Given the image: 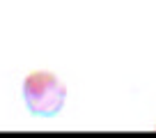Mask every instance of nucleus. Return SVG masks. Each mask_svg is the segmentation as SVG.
I'll return each instance as SVG.
<instances>
[{
	"label": "nucleus",
	"instance_id": "1",
	"mask_svg": "<svg viewBox=\"0 0 156 138\" xmlns=\"http://www.w3.org/2000/svg\"><path fill=\"white\" fill-rule=\"evenodd\" d=\"M23 101L37 118H55L64 108L67 85L53 71H30L23 81Z\"/></svg>",
	"mask_w": 156,
	"mask_h": 138
}]
</instances>
